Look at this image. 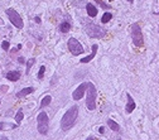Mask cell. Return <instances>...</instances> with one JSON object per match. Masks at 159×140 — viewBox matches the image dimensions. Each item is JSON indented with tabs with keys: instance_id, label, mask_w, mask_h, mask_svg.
I'll return each instance as SVG.
<instances>
[{
	"instance_id": "obj_1",
	"label": "cell",
	"mask_w": 159,
	"mask_h": 140,
	"mask_svg": "<svg viewBox=\"0 0 159 140\" xmlns=\"http://www.w3.org/2000/svg\"><path fill=\"white\" fill-rule=\"evenodd\" d=\"M77 116H78V106L73 105L71 109H68V111L65 112V115L61 119V127H62L63 131H67L75 125Z\"/></svg>"
},
{
	"instance_id": "obj_2",
	"label": "cell",
	"mask_w": 159,
	"mask_h": 140,
	"mask_svg": "<svg viewBox=\"0 0 159 140\" xmlns=\"http://www.w3.org/2000/svg\"><path fill=\"white\" fill-rule=\"evenodd\" d=\"M84 28H85L86 34L90 38L100 39V38H104L106 35V29L101 28V27L97 25V24H94L91 22H86V19H84Z\"/></svg>"
},
{
	"instance_id": "obj_3",
	"label": "cell",
	"mask_w": 159,
	"mask_h": 140,
	"mask_svg": "<svg viewBox=\"0 0 159 140\" xmlns=\"http://www.w3.org/2000/svg\"><path fill=\"white\" fill-rule=\"evenodd\" d=\"M96 97H97V91L94 83L87 82V99H86V106L88 110H95L96 109Z\"/></svg>"
},
{
	"instance_id": "obj_4",
	"label": "cell",
	"mask_w": 159,
	"mask_h": 140,
	"mask_svg": "<svg viewBox=\"0 0 159 140\" xmlns=\"http://www.w3.org/2000/svg\"><path fill=\"white\" fill-rule=\"evenodd\" d=\"M48 115L44 111H41L37 117V126H38V131L42 135H47L48 134Z\"/></svg>"
},
{
	"instance_id": "obj_5",
	"label": "cell",
	"mask_w": 159,
	"mask_h": 140,
	"mask_svg": "<svg viewBox=\"0 0 159 140\" xmlns=\"http://www.w3.org/2000/svg\"><path fill=\"white\" fill-rule=\"evenodd\" d=\"M131 39H133L134 44L136 47H142L143 45V33H142V29H140V25L138 23H134L131 25Z\"/></svg>"
},
{
	"instance_id": "obj_6",
	"label": "cell",
	"mask_w": 159,
	"mask_h": 140,
	"mask_svg": "<svg viewBox=\"0 0 159 140\" xmlns=\"http://www.w3.org/2000/svg\"><path fill=\"white\" fill-rule=\"evenodd\" d=\"M7 15H8L9 20L11 22V24H13V25H15L18 29H23L24 23H23L22 18H20V15L18 14V13L14 10L13 8H9V9H7Z\"/></svg>"
},
{
	"instance_id": "obj_7",
	"label": "cell",
	"mask_w": 159,
	"mask_h": 140,
	"mask_svg": "<svg viewBox=\"0 0 159 140\" xmlns=\"http://www.w3.org/2000/svg\"><path fill=\"white\" fill-rule=\"evenodd\" d=\"M67 45H68V49L73 56H78V54L84 53V47H82V44L76 38H69Z\"/></svg>"
},
{
	"instance_id": "obj_8",
	"label": "cell",
	"mask_w": 159,
	"mask_h": 140,
	"mask_svg": "<svg viewBox=\"0 0 159 140\" xmlns=\"http://www.w3.org/2000/svg\"><path fill=\"white\" fill-rule=\"evenodd\" d=\"M87 90V82H84V83H81L80 86L76 89L75 91H73V93H72V97H73V100H76V101H78L80 99H81L82 96H84V93H85V91Z\"/></svg>"
},
{
	"instance_id": "obj_9",
	"label": "cell",
	"mask_w": 159,
	"mask_h": 140,
	"mask_svg": "<svg viewBox=\"0 0 159 140\" xmlns=\"http://www.w3.org/2000/svg\"><path fill=\"white\" fill-rule=\"evenodd\" d=\"M135 107H136V105H135V102H134L133 97L128 93V103H126V107H125V111H126L128 114H130V112H133L135 110Z\"/></svg>"
},
{
	"instance_id": "obj_10",
	"label": "cell",
	"mask_w": 159,
	"mask_h": 140,
	"mask_svg": "<svg viewBox=\"0 0 159 140\" xmlns=\"http://www.w3.org/2000/svg\"><path fill=\"white\" fill-rule=\"evenodd\" d=\"M97 48H99V45H97V44H92V52H91V54H90V56H87V57H85V58H82L81 63H88V62H90V61L95 56H96Z\"/></svg>"
},
{
	"instance_id": "obj_11",
	"label": "cell",
	"mask_w": 159,
	"mask_h": 140,
	"mask_svg": "<svg viewBox=\"0 0 159 140\" xmlns=\"http://www.w3.org/2000/svg\"><path fill=\"white\" fill-rule=\"evenodd\" d=\"M86 11H87L88 17H91V18H95L97 15V9L94 4H91V3H88L86 5Z\"/></svg>"
},
{
	"instance_id": "obj_12",
	"label": "cell",
	"mask_w": 159,
	"mask_h": 140,
	"mask_svg": "<svg viewBox=\"0 0 159 140\" xmlns=\"http://www.w3.org/2000/svg\"><path fill=\"white\" fill-rule=\"evenodd\" d=\"M7 78L9 81H18L20 78V72L19 71H10V72H8L7 73Z\"/></svg>"
},
{
	"instance_id": "obj_13",
	"label": "cell",
	"mask_w": 159,
	"mask_h": 140,
	"mask_svg": "<svg viewBox=\"0 0 159 140\" xmlns=\"http://www.w3.org/2000/svg\"><path fill=\"white\" fill-rule=\"evenodd\" d=\"M33 91H34V89H33V87H25V89H23L22 91H19V92H18L15 96H17L18 99H20V97H24V96L29 95V93H32Z\"/></svg>"
},
{
	"instance_id": "obj_14",
	"label": "cell",
	"mask_w": 159,
	"mask_h": 140,
	"mask_svg": "<svg viewBox=\"0 0 159 140\" xmlns=\"http://www.w3.org/2000/svg\"><path fill=\"white\" fill-rule=\"evenodd\" d=\"M108 125H109V127L112 130V131H119V129H120V127H119V124L115 123L112 119H109V120H108Z\"/></svg>"
},
{
	"instance_id": "obj_15",
	"label": "cell",
	"mask_w": 159,
	"mask_h": 140,
	"mask_svg": "<svg viewBox=\"0 0 159 140\" xmlns=\"http://www.w3.org/2000/svg\"><path fill=\"white\" fill-rule=\"evenodd\" d=\"M69 29H71V24H69L68 22H63V23L59 24V30L62 33H67Z\"/></svg>"
},
{
	"instance_id": "obj_16",
	"label": "cell",
	"mask_w": 159,
	"mask_h": 140,
	"mask_svg": "<svg viewBox=\"0 0 159 140\" xmlns=\"http://www.w3.org/2000/svg\"><path fill=\"white\" fill-rule=\"evenodd\" d=\"M51 101H52V97L49 95L44 96L43 100H42V102H41V109H43V107H45V106H48L51 103Z\"/></svg>"
},
{
	"instance_id": "obj_17",
	"label": "cell",
	"mask_w": 159,
	"mask_h": 140,
	"mask_svg": "<svg viewBox=\"0 0 159 140\" xmlns=\"http://www.w3.org/2000/svg\"><path fill=\"white\" fill-rule=\"evenodd\" d=\"M18 125L15 124H9V123H0V130H4V129H15Z\"/></svg>"
},
{
	"instance_id": "obj_18",
	"label": "cell",
	"mask_w": 159,
	"mask_h": 140,
	"mask_svg": "<svg viewBox=\"0 0 159 140\" xmlns=\"http://www.w3.org/2000/svg\"><path fill=\"white\" fill-rule=\"evenodd\" d=\"M111 18H112L111 13H108V11H106V13L102 15V18H101V22H102V23H108L109 20H111Z\"/></svg>"
},
{
	"instance_id": "obj_19",
	"label": "cell",
	"mask_w": 159,
	"mask_h": 140,
	"mask_svg": "<svg viewBox=\"0 0 159 140\" xmlns=\"http://www.w3.org/2000/svg\"><path fill=\"white\" fill-rule=\"evenodd\" d=\"M23 117H24V114H23V112H22V111H18L17 115H15V121H17V125H19L20 121L23 120Z\"/></svg>"
},
{
	"instance_id": "obj_20",
	"label": "cell",
	"mask_w": 159,
	"mask_h": 140,
	"mask_svg": "<svg viewBox=\"0 0 159 140\" xmlns=\"http://www.w3.org/2000/svg\"><path fill=\"white\" fill-rule=\"evenodd\" d=\"M34 63H35V59H34V58H30V59L28 61V63H27V71H25L27 75H28L29 72H30V68H32V66L34 65Z\"/></svg>"
},
{
	"instance_id": "obj_21",
	"label": "cell",
	"mask_w": 159,
	"mask_h": 140,
	"mask_svg": "<svg viewBox=\"0 0 159 140\" xmlns=\"http://www.w3.org/2000/svg\"><path fill=\"white\" fill-rule=\"evenodd\" d=\"M44 71H45V67H44V66H42L41 68H39L38 76H37V77H38L39 80H42V78H43V76H44Z\"/></svg>"
},
{
	"instance_id": "obj_22",
	"label": "cell",
	"mask_w": 159,
	"mask_h": 140,
	"mask_svg": "<svg viewBox=\"0 0 159 140\" xmlns=\"http://www.w3.org/2000/svg\"><path fill=\"white\" fill-rule=\"evenodd\" d=\"M9 47H10L9 42H8V41H3V43H1V48H3V49H4V51H8Z\"/></svg>"
},
{
	"instance_id": "obj_23",
	"label": "cell",
	"mask_w": 159,
	"mask_h": 140,
	"mask_svg": "<svg viewBox=\"0 0 159 140\" xmlns=\"http://www.w3.org/2000/svg\"><path fill=\"white\" fill-rule=\"evenodd\" d=\"M99 133H100V134H104V133H105V127H104V126H100Z\"/></svg>"
},
{
	"instance_id": "obj_24",
	"label": "cell",
	"mask_w": 159,
	"mask_h": 140,
	"mask_svg": "<svg viewBox=\"0 0 159 140\" xmlns=\"http://www.w3.org/2000/svg\"><path fill=\"white\" fill-rule=\"evenodd\" d=\"M18 61H19L20 65H23V63H24V58H23V57H19V58H18Z\"/></svg>"
},
{
	"instance_id": "obj_25",
	"label": "cell",
	"mask_w": 159,
	"mask_h": 140,
	"mask_svg": "<svg viewBox=\"0 0 159 140\" xmlns=\"http://www.w3.org/2000/svg\"><path fill=\"white\" fill-rule=\"evenodd\" d=\"M34 20H35V23H41V18H39V17H35Z\"/></svg>"
},
{
	"instance_id": "obj_26",
	"label": "cell",
	"mask_w": 159,
	"mask_h": 140,
	"mask_svg": "<svg viewBox=\"0 0 159 140\" xmlns=\"http://www.w3.org/2000/svg\"><path fill=\"white\" fill-rule=\"evenodd\" d=\"M86 140H96V139H95V138H94V136H88V138H87Z\"/></svg>"
},
{
	"instance_id": "obj_27",
	"label": "cell",
	"mask_w": 159,
	"mask_h": 140,
	"mask_svg": "<svg viewBox=\"0 0 159 140\" xmlns=\"http://www.w3.org/2000/svg\"><path fill=\"white\" fill-rule=\"evenodd\" d=\"M0 140H9L7 136H1V138H0Z\"/></svg>"
},
{
	"instance_id": "obj_28",
	"label": "cell",
	"mask_w": 159,
	"mask_h": 140,
	"mask_svg": "<svg viewBox=\"0 0 159 140\" xmlns=\"http://www.w3.org/2000/svg\"><path fill=\"white\" fill-rule=\"evenodd\" d=\"M118 140H121V139H118Z\"/></svg>"
},
{
	"instance_id": "obj_29",
	"label": "cell",
	"mask_w": 159,
	"mask_h": 140,
	"mask_svg": "<svg viewBox=\"0 0 159 140\" xmlns=\"http://www.w3.org/2000/svg\"><path fill=\"white\" fill-rule=\"evenodd\" d=\"M157 14H159V11H158V13H157Z\"/></svg>"
}]
</instances>
